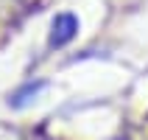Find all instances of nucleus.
Returning <instances> with one entry per match:
<instances>
[{
  "instance_id": "f257e3e1",
  "label": "nucleus",
  "mask_w": 148,
  "mask_h": 140,
  "mask_svg": "<svg viewBox=\"0 0 148 140\" xmlns=\"http://www.w3.org/2000/svg\"><path fill=\"white\" fill-rule=\"evenodd\" d=\"M75 31H78L75 14H70V11L56 14V20H53V25H50V45H53V48H64L67 42H73Z\"/></svg>"
},
{
  "instance_id": "f03ea898",
  "label": "nucleus",
  "mask_w": 148,
  "mask_h": 140,
  "mask_svg": "<svg viewBox=\"0 0 148 140\" xmlns=\"http://www.w3.org/2000/svg\"><path fill=\"white\" fill-rule=\"evenodd\" d=\"M42 90H45V81H28V84H23V87L8 98V104H11L14 109H25L28 104L36 101V95H39Z\"/></svg>"
}]
</instances>
